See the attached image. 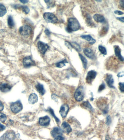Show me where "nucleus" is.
Instances as JSON below:
<instances>
[{
	"label": "nucleus",
	"mask_w": 124,
	"mask_h": 140,
	"mask_svg": "<svg viewBox=\"0 0 124 140\" xmlns=\"http://www.w3.org/2000/svg\"><path fill=\"white\" fill-rule=\"evenodd\" d=\"M106 82L109 87L112 88H115L114 86V80L112 75L110 74H107L106 78Z\"/></svg>",
	"instance_id": "4468645a"
},
{
	"label": "nucleus",
	"mask_w": 124,
	"mask_h": 140,
	"mask_svg": "<svg viewBox=\"0 0 124 140\" xmlns=\"http://www.w3.org/2000/svg\"><path fill=\"white\" fill-rule=\"evenodd\" d=\"M124 0H120V6L121 7V8L123 10H124Z\"/></svg>",
	"instance_id": "37998d69"
},
{
	"label": "nucleus",
	"mask_w": 124,
	"mask_h": 140,
	"mask_svg": "<svg viewBox=\"0 0 124 140\" xmlns=\"http://www.w3.org/2000/svg\"><path fill=\"white\" fill-rule=\"evenodd\" d=\"M69 110V107L67 104H64L60 107L59 113L63 118H65L68 114Z\"/></svg>",
	"instance_id": "f8f14e48"
},
{
	"label": "nucleus",
	"mask_w": 124,
	"mask_h": 140,
	"mask_svg": "<svg viewBox=\"0 0 124 140\" xmlns=\"http://www.w3.org/2000/svg\"><path fill=\"white\" fill-rule=\"evenodd\" d=\"M10 107L11 111L14 114H17L23 109V106L20 100L11 103Z\"/></svg>",
	"instance_id": "20e7f679"
},
{
	"label": "nucleus",
	"mask_w": 124,
	"mask_h": 140,
	"mask_svg": "<svg viewBox=\"0 0 124 140\" xmlns=\"http://www.w3.org/2000/svg\"><path fill=\"white\" fill-rule=\"evenodd\" d=\"M84 91L82 87H78L74 94V97L75 99L77 101H81L84 98Z\"/></svg>",
	"instance_id": "39448f33"
},
{
	"label": "nucleus",
	"mask_w": 124,
	"mask_h": 140,
	"mask_svg": "<svg viewBox=\"0 0 124 140\" xmlns=\"http://www.w3.org/2000/svg\"><path fill=\"white\" fill-rule=\"evenodd\" d=\"M114 13L115 14L119 15H122L124 14L123 12L120 11H119V10H116V11H114Z\"/></svg>",
	"instance_id": "58836bf2"
},
{
	"label": "nucleus",
	"mask_w": 124,
	"mask_h": 140,
	"mask_svg": "<svg viewBox=\"0 0 124 140\" xmlns=\"http://www.w3.org/2000/svg\"><path fill=\"white\" fill-rule=\"evenodd\" d=\"M97 75V73L94 70H91L88 72L86 77V82L89 84H91L95 79Z\"/></svg>",
	"instance_id": "0eeeda50"
},
{
	"label": "nucleus",
	"mask_w": 124,
	"mask_h": 140,
	"mask_svg": "<svg viewBox=\"0 0 124 140\" xmlns=\"http://www.w3.org/2000/svg\"><path fill=\"white\" fill-rule=\"evenodd\" d=\"M65 45L69 50H72L73 48L70 42H69L67 41H66L65 42Z\"/></svg>",
	"instance_id": "72a5a7b5"
},
{
	"label": "nucleus",
	"mask_w": 124,
	"mask_h": 140,
	"mask_svg": "<svg viewBox=\"0 0 124 140\" xmlns=\"http://www.w3.org/2000/svg\"><path fill=\"white\" fill-rule=\"evenodd\" d=\"M45 33L46 34V35H47L48 36H50V34H51V32L48 29H46Z\"/></svg>",
	"instance_id": "a19ab883"
},
{
	"label": "nucleus",
	"mask_w": 124,
	"mask_h": 140,
	"mask_svg": "<svg viewBox=\"0 0 124 140\" xmlns=\"http://www.w3.org/2000/svg\"><path fill=\"white\" fill-rule=\"evenodd\" d=\"M4 109V105L0 101V111H2Z\"/></svg>",
	"instance_id": "c03bdc74"
},
{
	"label": "nucleus",
	"mask_w": 124,
	"mask_h": 140,
	"mask_svg": "<svg viewBox=\"0 0 124 140\" xmlns=\"http://www.w3.org/2000/svg\"><path fill=\"white\" fill-rule=\"evenodd\" d=\"M43 18L48 23L55 24L58 20L57 17L54 14L49 12L45 13L43 14Z\"/></svg>",
	"instance_id": "f03ea898"
},
{
	"label": "nucleus",
	"mask_w": 124,
	"mask_h": 140,
	"mask_svg": "<svg viewBox=\"0 0 124 140\" xmlns=\"http://www.w3.org/2000/svg\"><path fill=\"white\" fill-rule=\"evenodd\" d=\"M98 49L99 51L102 54L104 55H106L107 54V50L105 47L101 45H99L98 46Z\"/></svg>",
	"instance_id": "c756f323"
},
{
	"label": "nucleus",
	"mask_w": 124,
	"mask_h": 140,
	"mask_svg": "<svg viewBox=\"0 0 124 140\" xmlns=\"http://www.w3.org/2000/svg\"><path fill=\"white\" fill-rule=\"evenodd\" d=\"M23 65L25 68H28L35 65V62L32 59L30 56H27L23 60Z\"/></svg>",
	"instance_id": "1a4fd4ad"
},
{
	"label": "nucleus",
	"mask_w": 124,
	"mask_h": 140,
	"mask_svg": "<svg viewBox=\"0 0 124 140\" xmlns=\"http://www.w3.org/2000/svg\"><path fill=\"white\" fill-rule=\"evenodd\" d=\"M50 118L48 116H45L39 118V123L41 126H47L50 125Z\"/></svg>",
	"instance_id": "9b49d317"
},
{
	"label": "nucleus",
	"mask_w": 124,
	"mask_h": 140,
	"mask_svg": "<svg viewBox=\"0 0 124 140\" xmlns=\"http://www.w3.org/2000/svg\"><path fill=\"white\" fill-rule=\"evenodd\" d=\"M63 131L60 128L56 127L54 128L51 131V135L53 138H55L56 136H62L63 134Z\"/></svg>",
	"instance_id": "dca6fc26"
},
{
	"label": "nucleus",
	"mask_w": 124,
	"mask_h": 140,
	"mask_svg": "<svg viewBox=\"0 0 124 140\" xmlns=\"http://www.w3.org/2000/svg\"><path fill=\"white\" fill-rule=\"evenodd\" d=\"M81 105H82L83 106L85 107V108H88L91 111H94V109H93V107L90 104L88 101L84 102Z\"/></svg>",
	"instance_id": "a878e982"
},
{
	"label": "nucleus",
	"mask_w": 124,
	"mask_h": 140,
	"mask_svg": "<svg viewBox=\"0 0 124 140\" xmlns=\"http://www.w3.org/2000/svg\"><path fill=\"white\" fill-rule=\"evenodd\" d=\"M45 2L47 4V5L48 8H50L52 6H54V3L53 2L54 1H50V0H45Z\"/></svg>",
	"instance_id": "473e14b6"
},
{
	"label": "nucleus",
	"mask_w": 124,
	"mask_h": 140,
	"mask_svg": "<svg viewBox=\"0 0 124 140\" xmlns=\"http://www.w3.org/2000/svg\"><path fill=\"white\" fill-rule=\"evenodd\" d=\"M111 122V118L110 115H108L106 117V124L108 126H109L110 125Z\"/></svg>",
	"instance_id": "f704fd0d"
},
{
	"label": "nucleus",
	"mask_w": 124,
	"mask_h": 140,
	"mask_svg": "<svg viewBox=\"0 0 124 140\" xmlns=\"http://www.w3.org/2000/svg\"><path fill=\"white\" fill-rule=\"evenodd\" d=\"M80 37L83 39H85L88 41L91 45H93L96 42V40L93 39L92 37L89 35H81Z\"/></svg>",
	"instance_id": "aec40b11"
},
{
	"label": "nucleus",
	"mask_w": 124,
	"mask_h": 140,
	"mask_svg": "<svg viewBox=\"0 0 124 140\" xmlns=\"http://www.w3.org/2000/svg\"><path fill=\"white\" fill-rule=\"evenodd\" d=\"M7 22H8V26L10 28H12L15 26L14 21L13 19V17L11 16H9L8 17Z\"/></svg>",
	"instance_id": "393cba45"
},
{
	"label": "nucleus",
	"mask_w": 124,
	"mask_h": 140,
	"mask_svg": "<svg viewBox=\"0 0 124 140\" xmlns=\"http://www.w3.org/2000/svg\"><path fill=\"white\" fill-rule=\"evenodd\" d=\"M105 140H111L110 136L108 135H107L106 136Z\"/></svg>",
	"instance_id": "de8ad7c7"
},
{
	"label": "nucleus",
	"mask_w": 124,
	"mask_h": 140,
	"mask_svg": "<svg viewBox=\"0 0 124 140\" xmlns=\"http://www.w3.org/2000/svg\"><path fill=\"white\" fill-rule=\"evenodd\" d=\"M80 25L78 20L75 18H70L68 20L66 30L69 33L78 30L80 29Z\"/></svg>",
	"instance_id": "f257e3e1"
},
{
	"label": "nucleus",
	"mask_w": 124,
	"mask_h": 140,
	"mask_svg": "<svg viewBox=\"0 0 124 140\" xmlns=\"http://www.w3.org/2000/svg\"><path fill=\"white\" fill-rule=\"evenodd\" d=\"M37 46L39 50L42 54H45L49 48V46L47 44L41 41L37 42Z\"/></svg>",
	"instance_id": "6e6552de"
},
{
	"label": "nucleus",
	"mask_w": 124,
	"mask_h": 140,
	"mask_svg": "<svg viewBox=\"0 0 124 140\" xmlns=\"http://www.w3.org/2000/svg\"><path fill=\"white\" fill-rule=\"evenodd\" d=\"M48 111L50 113V114H51V115H52L53 117L54 118L57 123H59L60 122V121H59L58 118L55 115V113L54 112V110L52 108H50L48 109Z\"/></svg>",
	"instance_id": "7c9ffc66"
},
{
	"label": "nucleus",
	"mask_w": 124,
	"mask_h": 140,
	"mask_svg": "<svg viewBox=\"0 0 124 140\" xmlns=\"http://www.w3.org/2000/svg\"><path fill=\"white\" fill-rule=\"evenodd\" d=\"M105 88V85L104 83H102L99 86L98 89L99 92H101V91L104 90Z\"/></svg>",
	"instance_id": "c9c22d12"
},
{
	"label": "nucleus",
	"mask_w": 124,
	"mask_h": 140,
	"mask_svg": "<svg viewBox=\"0 0 124 140\" xmlns=\"http://www.w3.org/2000/svg\"><path fill=\"white\" fill-rule=\"evenodd\" d=\"M79 55L80 59L81 60L84 68L85 69H86L87 65V59L82 54H79Z\"/></svg>",
	"instance_id": "b1692460"
},
{
	"label": "nucleus",
	"mask_w": 124,
	"mask_h": 140,
	"mask_svg": "<svg viewBox=\"0 0 124 140\" xmlns=\"http://www.w3.org/2000/svg\"><path fill=\"white\" fill-rule=\"evenodd\" d=\"M20 2L22 3L25 4V3H28V0H20Z\"/></svg>",
	"instance_id": "49530a36"
},
{
	"label": "nucleus",
	"mask_w": 124,
	"mask_h": 140,
	"mask_svg": "<svg viewBox=\"0 0 124 140\" xmlns=\"http://www.w3.org/2000/svg\"><path fill=\"white\" fill-rule=\"evenodd\" d=\"M64 138L62 136H58L54 138V140H64Z\"/></svg>",
	"instance_id": "4c0bfd02"
},
{
	"label": "nucleus",
	"mask_w": 124,
	"mask_h": 140,
	"mask_svg": "<svg viewBox=\"0 0 124 140\" xmlns=\"http://www.w3.org/2000/svg\"><path fill=\"white\" fill-rule=\"evenodd\" d=\"M95 21L97 23H103L105 22V19L103 15L100 14H95L93 16Z\"/></svg>",
	"instance_id": "6ab92c4d"
},
{
	"label": "nucleus",
	"mask_w": 124,
	"mask_h": 140,
	"mask_svg": "<svg viewBox=\"0 0 124 140\" xmlns=\"http://www.w3.org/2000/svg\"><path fill=\"white\" fill-rule=\"evenodd\" d=\"M68 63L67 61L65 59L60 62H58L56 64V66L58 68H62L66 66V63Z\"/></svg>",
	"instance_id": "bb28decb"
},
{
	"label": "nucleus",
	"mask_w": 124,
	"mask_h": 140,
	"mask_svg": "<svg viewBox=\"0 0 124 140\" xmlns=\"http://www.w3.org/2000/svg\"><path fill=\"white\" fill-rule=\"evenodd\" d=\"M7 116L6 115L0 112V121L4 123L6 121Z\"/></svg>",
	"instance_id": "2f4dec72"
},
{
	"label": "nucleus",
	"mask_w": 124,
	"mask_h": 140,
	"mask_svg": "<svg viewBox=\"0 0 124 140\" xmlns=\"http://www.w3.org/2000/svg\"><path fill=\"white\" fill-rule=\"evenodd\" d=\"M61 129L63 132L68 134L72 131V130L70 126L67 122L64 121L61 125Z\"/></svg>",
	"instance_id": "ddd939ff"
},
{
	"label": "nucleus",
	"mask_w": 124,
	"mask_h": 140,
	"mask_svg": "<svg viewBox=\"0 0 124 140\" xmlns=\"http://www.w3.org/2000/svg\"><path fill=\"white\" fill-rule=\"evenodd\" d=\"M6 128V127L5 126L0 123V131H2L3 130H5Z\"/></svg>",
	"instance_id": "ea45409f"
},
{
	"label": "nucleus",
	"mask_w": 124,
	"mask_h": 140,
	"mask_svg": "<svg viewBox=\"0 0 124 140\" xmlns=\"http://www.w3.org/2000/svg\"><path fill=\"white\" fill-rule=\"evenodd\" d=\"M19 32L22 36L24 37H29L32 32V28L30 26L25 25L20 27Z\"/></svg>",
	"instance_id": "7ed1b4c3"
},
{
	"label": "nucleus",
	"mask_w": 124,
	"mask_h": 140,
	"mask_svg": "<svg viewBox=\"0 0 124 140\" xmlns=\"http://www.w3.org/2000/svg\"><path fill=\"white\" fill-rule=\"evenodd\" d=\"M119 88L122 92H123L124 91V83L123 82H119Z\"/></svg>",
	"instance_id": "e433bc0d"
},
{
	"label": "nucleus",
	"mask_w": 124,
	"mask_h": 140,
	"mask_svg": "<svg viewBox=\"0 0 124 140\" xmlns=\"http://www.w3.org/2000/svg\"><path fill=\"white\" fill-rule=\"evenodd\" d=\"M15 137V133L14 131H7L0 137V140H14Z\"/></svg>",
	"instance_id": "423d86ee"
},
{
	"label": "nucleus",
	"mask_w": 124,
	"mask_h": 140,
	"mask_svg": "<svg viewBox=\"0 0 124 140\" xmlns=\"http://www.w3.org/2000/svg\"><path fill=\"white\" fill-rule=\"evenodd\" d=\"M35 87L37 91L41 95H43L45 94L46 92L45 90L44 89V87L43 85L39 83H37Z\"/></svg>",
	"instance_id": "4be33fe9"
},
{
	"label": "nucleus",
	"mask_w": 124,
	"mask_h": 140,
	"mask_svg": "<svg viewBox=\"0 0 124 140\" xmlns=\"http://www.w3.org/2000/svg\"><path fill=\"white\" fill-rule=\"evenodd\" d=\"M12 88V87L7 83H2L0 85V90L3 92H7L9 91Z\"/></svg>",
	"instance_id": "a211bd4d"
},
{
	"label": "nucleus",
	"mask_w": 124,
	"mask_h": 140,
	"mask_svg": "<svg viewBox=\"0 0 124 140\" xmlns=\"http://www.w3.org/2000/svg\"><path fill=\"white\" fill-rule=\"evenodd\" d=\"M124 76V72L123 71L119 72L117 75V76L118 77H121Z\"/></svg>",
	"instance_id": "79ce46f5"
},
{
	"label": "nucleus",
	"mask_w": 124,
	"mask_h": 140,
	"mask_svg": "<svg viewBox=\"0 0 124 140\" xmlns=\"http://www.w3.org/2000/svg\"><path fill=\"white\" fill-rule=\"evenodd\" d=\"M98 106L99 108L103 112L104 114H106L107 113L109 107L107 102L105 100H104V102L103 100H102L98 101Z\"/></svg>",
	"instance_id": "9d476101"
},
{
	"label": "nucleus",
	"mask_w": 124,
	"mask_h": 140,
	"mask_svg": "<svg viewBox=\"0 0 124 140\" xmlns=\"http://www.w3.org/2000/svg\"><path fill=\"white\" fill-rule=\"evenodd\" d=\"M38 101V97L35 93H32L30 95L28 98V102L30 104H34Z\"/></svg>",
	"instance_id": "412c9836"
},
{
	"label": "nucleus",
	"mask_w": 124,
	"mask_h": 140,
	"mask_svg": "<svg viewBox=\"0 0 124 140\" xmlns=\"http://www.w3.org/2000/svg\"><path fill=\"white\" fill-rule=\"evenodd\" d=\"M83 52L84 54L88 58L91 60H94L95 59V56L94 53L91 49L90 48H85L84 49Z\"/></svg>",
	"instance_id": "2eb2a0df"
},
{
	"label": "nucleus",
	"mask_w": 124,
	"mask_h": 140,
	"mask_svg": "<svg viewBox=\"0 0 124 140\" xmlns=\"http://www.w3.org/2000/svg\"><path fill=\"white\" fill-rule=\"evenodd\" d=\"M6 8L4 5L0 3V17L5 15L7 13Z\"/></svg>",
	"instance_id": "5701e85b"
},
{
	"label": "nucleus",
	"mask_w": 124,
	"mask_h": 140,
	"mask_svg": "<svg viewBox=\"0 0 124 140\" xmlns=\"http://www.w3.org/2000/svg\"><path fill=\"white\" fill-rule=\"evenodd\" d=\"M114 51L116 56L118 57V58L120 61L123 62L124 61V58L123 57L121 54V50L120 48L118 46H114Z\"/></svg>",
	"instance_id": "f3484780"
},
{
	"label": "nucleus",
	"mask_w": 124,
	"mask_h": 140,
	"mask_svg": "<svg viewBox=\"0 0 124 140\" xmlns=\"http://www.w3.org/2000/svg\"><path fill=\"white\" fill-rule=\"evenodd\" d=\"M116 19L118 20H119L121 22H123V23L124 22V17H117L116 18Z\"/></svg>",
	"instance_id": "a18cd8bd"
},
{
	"label": "nucleus",
	"mask_w": 124,
	"mask_h": 140,
	"mask_svg": "<svg viewBox=\"0 0 124 140\" xmlns=\"http://www.w3.org/2000/svg\"><path fill=\"white\" fill-rule=\"evenodd\" d=\"M15 7H19L20 8L22 9V11L23 12H24L26 14H28L30 12V9H29L28 7L27 6H15Z\"/></svg>",
	"instance_id": "cd10ccee"
},
{
	"label": "nucleus",
	"mask_w": 124,
	"mask_h": 140,
	"mask_svg": "<svg viewBox=\"0 0 124 140\" xmlns=\"http://www.w3.org/2000/svg\"><path fill=\"white\" fill-rule=\"evenodd\" d=\"M73 48L76 50L77 52H80L81 50L80 46L75 42H72L71 43Z\"/></svg>",
	"instance_id": "c85d7f7f"
}]
</instances>
